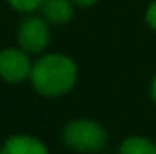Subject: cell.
<instances>
[{
    "instance_id": "cell-11",
    "label": "cell",
    "mask_w": 156,
    "mask_h": 154,
    "mask_svg": "<svg viewBox=\"0 0 156 154\" xmlns=\"http://www.w3.org/2000/svg\"><path fill=\"white\" fill-rule=\"evenodd\" d=\"M151 96H153V100H154V103H156V78L151 83Z\"/></svg>"
},
{
    "instance_id": "cell-10",
    "label": "cell",
    "mask_w": 156,
    "mask_h": 154,
    "mask_svg": "<svg viewBox=\"0 0 156 154\" xmlns=\"http://www.w3.org/2000/svg\"><path fill=\"white\" fill-rule=\"evenodd\" d=\"M73 4H76L80 7H89V5L96 4V0H73Z\"/></svg>"
},
{
    "instance_id": "cell-3",
    "label": "cell",
    "mask_w": 156,
    "mask_h": 154,
    "mask_svg": "<svg viewBox=\"0 0 156 154\" xmlns=\"http://www.w3.org/2000/svg\"><path fill=\"white\" fill-rule=\"evenodd\" d=\"M16 38L26 53L38 54L49 45V26L44 16H27L18 26Z\"/></svg>"
},
{
    "instance_id": "cell-8",
    "label": "cell",
    "mask_w": 156,
    "mask_h": 154,
    "mask_svg": "<svg viewBox=\"0 0 156 154\" xmlns=\"http://www.w3.org/2000/svg\"><path fill=\"white\" fill-rule=\"evenodd\" d=\"M11 4V7L15 11H20V13H31V11H37L40 9V5L44 4V0H7Z\"/></svg>"
},
{
    "instance_id": "cell-1",
    "label": "cell",
    "mask_w": 156,
    "mask_h": 154,
    "mask_svg": "<svg viewBox=\"0 0 156 154\" xmlns=\"http://www.w3.org/2000/svg\"><path fill=\"white\" fill-rule=\"evenodd\" d=\"M76 64L66 54H45L33 65L31 82L44 96H60L73 89L76 82Z\"/></svg>"
},
{
    "instance_id": "cell-9",
    "label": "cell",
    "mask_w": 156,
    "mask_h": 154,
    "mask_svg": "<svg viewBox=\"0 0 156 154\" xmlns=\"http://www.w3.org/2000/svg\"><path fill=\"white\" fill-rule=\"evenodd\" d=\"M145 22H147V26H149L151 29L156 31V0L153 4H149V7H147V11H145Z\"/></svg>"
},
{
    "instance_id": "cell-6",
    "label": "cell",
    "mask_w": 156,
    "mask_h": 154,
    "mask_svg": "<svg viewBox=\"0 0 156 154\" xmlns=\"http://www.w3.org/2000/svg\"><path fill=\"white\" fill-rule=\"evenodd\" d=\"M0 154H49L45 145L33 136H13L9 138Z\"/></svg>"
},
{
    "instance_id": "cell-7",
    "label": "cell",
    "mask_w": 156,
    "mask_h": 154,
    "mask_svg": "<svg viewBox=\"0 0 156 154\" xmlns=\"http://www.w3.org/2000/svg\"><path fill=\"white\" fill-rule=\"evenodd\" d=\"M120 154H156V145L147 138L133 136L122 143Z\"/></svg>"
},
{
    "instance_id": "cell-5",
    "label": "cell",
    "mask_w": 156,
    "mask_h": 154,
    "mask_svg": "<svg viewBox=\"0 0 156 154\" xmlns=\"http://www.w3.org/2000/svg\"><path fill=\"white\" fill-rule=\"evenodd\" d=\"M40 11L49 24L60 26V24H67L73 18L75 7H73V0H44Z\"/></svg>"
},
{
    "instance_id": "cell-2",
    "label": "cell",
    "mask_w": 156,
    "mask_h": 154,
    "mask_svg": "<svg viewBox=\"0 0 156 154\" xmlns=\"http://www.w3.org/2000/svg\"><path fill=\"white\" fill-rule=\"evenodd\" d=\"M66 145L78 152H98L107 143V131L91 120H75L62 131Z\"/></svg>"
},
{
    "instance_id": "cell-4",
    "label": "cell",
    "mask_w": 156,
    "mask_h": 154,
    "mask_svg": "<svg viewBox=\"0 0 156 154\" xmlns=\"http://www.w3.org/2000/svg\"><path fill=\"white\" fill-rule=\"evenodd\" d=\"M33 64L27 53L20 47H7L0 51V78L9 83H18L27 76H31Z\"/></svg>"
}]
</instances>
